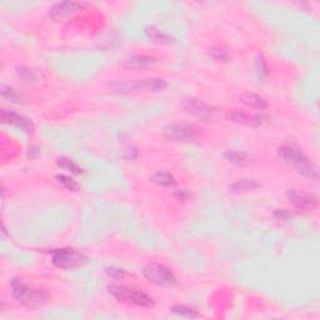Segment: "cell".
<instances>
[{
  "instance_id": "6da1fadb",
  "label": "cell",
  "mask_w": 320,
  "mask_h": 320,
  "mask_svg": "<svg viewBox=\"0 0 320 320\" xmlns=\"http://www.w3.org/2000/svg\"><path fill=\"white\" fill-rule=\"evenodd\" d=\"M278 154L295 173L308 179H318L317 166L305 157L299 147L294 144H284L278 148Z\"/></svg>"
},
{
  "instance_id": "7a4b0ae2",
  "label": "cell",
  "mask_w": 320,
  "mask_h": 320,
  "mask_svg": "<svg viewBox=\"0 0 320 320\" xmlns=\"http://www.w3.org/2000/svg\"><path fill=\"white\" fill-rule=\"evenodd\" d=\"M13 297L19 304L30 309H36L49 300V294L44 289L28 284L23 279H13L11 282Z\"/></svg>"
},
{
  "instance_id": "3957f363",
  "label": "cell",
  "mask_w": 320,
  "mask_h": 320,
  "mask_svg": "<svg viewBox=\"0 0 320 320\" xmlns=\"http://www.w3.org/2000/svg\"><path fill=\"white\" fill-rule=\"evenodd\" d=\"M108 292L118 300L127 303V304H133L142 308H150L154 305V300L150 295L139 289L128 287V285L112 284L108 287Z\"/></svg>"
},
{
  "instance_id": "277c9868",
  "label": "cell",
  "mask_w": 320,
  "mask_h": 320,
  "mask_svg": "<svg viewBox=\"0 0 320 320\" xmlns=\"http://www.w3.org/2000/svg\"><path fill=\"white\" fill-rule=\"evenodd\" d=\"M143 275L150 283L159 287L170 288L176 284V278L168 267L159 263H149L143 268Z\"/></svg>"
},
{
  "instance_id": "5b68a950",
  "label": "cell",
  "mask_w": 320,
  "mask_h": 320,
  "mask_svg": "<svg viewBox=\"0 0 320 320\" xmlns=\"http://www.w3.org/2000/svg\"><path fill=\"white\" fill-rule=\"evenodd\" d=\"M88 262V258L83 253L78 252L71 248L56 249L53 253V264L61 269H71L84 265Z\"/></svg>"
},
{
  "instance_id": "8992f818",
  "label": "cell",
  "mask_w": 320,
  "mask_h": 320,
  "mask_svg": "<svg viewBox=\"0 0 320 320\" xmlns=\"http://www.w3.org/2000/svg\"><path fill=\"white\" fill-rule=\"evenodd\" d=\"M164 134L173 142H191L199 137V129L191 124H170L165 128Z\"/></svg>"
},
{
  "instance_id": "52a82bcc",
  "label": "cell",
  "mask_w": 320,
  "mask_h": 320,
  "mask_svg": "<svg viewBox=\"0 0 320 320\" xmlns=\"http://www.w3.org/2000/svg\"><path fill=\"white\" fill-rule=\"evenodd\" d=\"M85 6H87V3H83V1H60L51 6L49 15L53 20H65L78 14L79 11H82Z\"/></svg>"
},
{
  "instance_id": "ba28073f",
  "label": "cell",
  "mask_w": 320,
  "mask_h": 320,
  "mask_svg": "<svg viewBox=\"0 0 320 320\" xmlns=\"http://www.w3.org/2000/svg\"><path fill=\"white\" fill-rule=\"evenodd\" d=\"M183 109L188 114L200 118V119H206V118H210L215 114V108L211 107L208 103L203 102V100L193 99V98L184 100Z\"/></svg>"
},
{
  "instance_id": "9c48e42d",
  "label": "cell",
  "mask_w": 320,
  "mask_h": 320,
  "mask_svg": "<svg viewBox=\"0 0 320 320\" xmlns=\"http://www.w3.org/2000/svg\"><path fill=\"white\" fill-rule=\"evenodd\" d=\"M1 120H3V123H5V124L19 128V129L28 133V134H33L34 132V124L31 123V120L23 117V115L18 114V113L15 112L3 109L1 110Z\"/></svg>"
},
{
  "instance_id": "30bf717a",
  "label": "cell",
  "mask_w": 320,
  "mask_h": 320,
  "mask_svg": "<svg viewBox=\"0 0 320 320\" xmlns=\"http://www.w3.org/2000/svg\"><path fill=\"white\" fill-rule=\"evenodd\" d=\"M226 120L236 123V124L247 125V127H260L265 123L267 118L264 115H250L244 112H231L225 115Z\"/></svg>"
},
{
  "instance_id": "8fae6325",
  "label": "cell",
  "mask_w": 320,
  "mask_h": 320,
  "mask_svg": "<svg viewBox=\"0 0 320 320\" xmlns=\"http://www.w3.org/2000/svg\"><path fill=\"white\" fill-rule=\"evenodd\" d=\"M288 199L294 204L297 208L300 209H313L318 205V198L317 196L308 194L302 190H295L292 189L287 193Z\"/></svg>"
},
{
  "instance_id": "7c38bea8",
  "label": "cell",
  "mask_w": 320,
  "mask_h": 320,
  "mask_svg": "<svg viewBox=\"0 0 320 320\" xmlns=\"http://www.w3.org/2000/svg\"><path fill=\"white\" fill-rule=\"evenodd\" d=\"M158 63V59L154 56L145 55V54H137L122 63V66L127 69H133V70H139V69H145L152 66L153 64Z\"/></svg>"
},
{
  "instance_id": "4fadbf2b",
  "label": "cell",
  "mask_w": 320,
  "mask_h": 320,
  "mask_svg": "<svg viewBox=\"0 0 320 320\" xmlns=\"http://www.w3.org/2000/svg\"><path fill=\"white\" fill-rule=\"evenodd\" d=\"M240 100H242L245 105L253 108V109L265 110L268 108V103L265 102L262 97L254 94V93H244V94L240 97Z\"/></svg>"
},
{
  "instance_id": "5bb4252c",
  "label": "cell",
  "mask_w": 320,
  "mask_h": 320,
  "mask_svg": "<svg viewBox=\"0 0 320 320\" xmlns=\"http://www.w3.org/2000/svg\"><path fill=\"white\" fill-rule=\"evenodd\" d=\"M1 98L5 100H9V102L11 103H16V104L24 103V100H25L23 94H20L18 90L11 87H8V85L5 84L1 85Z\"/></svg>"
},
{
  "instance_id": "9a60e30c",
  "label": "cell",
  "mask_w": 320,
  "mask_h": 320,
  "mask_svg": "<svg viewBox=\"0 0 320 320\" xmlns=\"http://www.w3.org/2000/svg\"><path fill=\"white\" fill-rule=\"evenodd\" d=\"M224 157H225V159L228 161H230V163L235 164L238 166L247 165L248 161H249L245 153L236 152V150H228V152L224 153Z\"/></svg>"
},
{
  "instance_id": "2e32d148",
  "label": "cell",
  "mask_w": 320,
  "mask_h": 320,
  "mask_svg": "<svg viewBox=\"0 0 320 320\" xmlns=\"http://www.w3.org/2000/svg\"><path fill=\"white\" fill-rule=\"evenodd\" d=\"M145 34H147L148 38L152 39L153 41H157V43H160V44L170 43V41L173 40L170 36L166 35L165 33H163V31L159 30V29H157L155 26H148V28L145 29Z\"/></svg>"
},
{
  "instance_id": "e0dca14e",
  "label": "cell",
  "mask_w": 320,
  "mask_h": 320,
  "mask_svg": "<svg viewBox=\"0 0 320 320\" xmlns=\"http://www.w3.org/2000/svg\"><path fill=\"white\" fill-rule=\"evenodd\" d=\"M152 180L155 184L161 186H174L176 184L175 178L170 173H166V171H159V173L154 174Z\"/></svg>"
},
{
  "instance_id": "ac0fdd59",
  "label": "cell",
  "mask_w": 320,
  "mask_h": 320,
  "mask_svg": "<svg viewBox=\"0 0 320 320\" xmlns=\"http://www.w3.org/2000/svg\"><path fill=\"white\" fill-rule=\"evenodd\" d=\"M258 186H259V184L253 179H240L231 185V189L234 191H252L257 189Z\"/></svg>"
},
{
  "instance_id": "d6986e66",
  "label": "cell",
  "mask_w": 320,
  "mask_h": 320,
  "mask_svg": "<svg viewBox=\"0 0 320 320\" xmlns=\"http://www.w3.org/2000/svg\"><path fill=\"white\" fill-rule=\"evenodd\" d=\"M58 165L60 166V168H63L64 170H68L70 171V173L76 174V175L83 173V169L80 168L78 164L74 163L73 160L68 159V158H60V159H58Z\"/></svg>"
},
{
  "instance_id": "ffe728a7",
  "label": "cell",
  "mask_w": 320,
  "mask_h": 320,
  "mask_svg": "<svg viewBox=\"0 0 320 320\" xmlns=\"http://www.w3.org/2000/svg\"><path fill=\"white\" fill-rule=\"evenodd\" d=\"M16 75L23 80L24 83H28V84H33V83L38 82V76L34 73L33 70L28 68H24V66H20V68L16 69Z\"/></svg>"
},
{
  "instance_id": "44dd1931",
  "label": "cell",
  "mask_w": 320,
  "mask_h": 320,
  "mask_svg": "<svg viewBox=\"0 0 320 320\" xmlns=\"http://www.w3.org/2000/svg\"><path fill=\"white\" fill-rule=\"evenodd\" d=\"M56 180L59 181V183L61 184V185L65 186L68 190H71V191H79L80 190V185H79L78 183H76L74 179H71L70 176H66V175H63V174H59V175H56Z\"/></svg>"
},
{
  "instance_id": "7402d4cb",
  "label": "cell",
  "mask_w": 320,
  "mask_h": 320,
  "mask_svg": "<svg viewBox=\"0 0 320 320\" xmlns=\"http://www.w3.org/2000/svg\"><path fill=\"white\" fill-rule=\"evenodd\" d=\"M171 312L174 314H178L180 317H185V318H199V314L191 308L186 307V305H175V307L171 308Z\"/></svg>"
},
{
  "instance_id": "603a6c76",
  "label": "cell",
  "mask_w": 320,
  "mask_h": 320,
  "mask_svg": "<svg viewBox=\"0 0 320 320\" xmlns=\"http://www.w3.org/2000/svg\"><path fill=\"white\" fill-rule=\"evenodd\" d=\"M211 56H213L215 60L218 61H223V63H226V61L230 60V56H229V54L226 53L225 50H223V49H213V50L210 51Z\"/></svg>"
},
{
  "instance_id": "cb8c5ba5",
  "label": "cell",
  "mask_w": 320,
  "mask_h": 320,
  "mask_svg": "<svg viewBox=\"0 0 320 320\" xmlns=\"http://www.w3.org/2000/svg\"><path fill=\"white\" fill-rule=\"evenodd\" d=\"M105 273L112 278H115V279H124L125 277L129 275L125 270L118 269V268H108V269H105Z\"/></svg>"
},
{
  "instance_id": "d4e9b609",
  "label": "cell",
  "mask_w": 320,
  "mask_h": 320,
  "mask_svg": "<svg viewBox=\"0 0 320 320\" xmlns=\"http://www.w3.org/2000/svg\"><path fill=\"white\" fill-rule=\"evenodd\" d=\"M257 65H258V69H259V73L263 74V75H267L268 74V66L267 64H265L264 59H263V56H259L257 60Z\"/></svg>"
},
{
  "instance_id": "484cf974",
  "label": "cell",
  "mask_w": 320,
  "mask_h": 320,
  "mask_svg": "<svg viewBox=\"0 0 320 320\" xmlns=\"http://www.w3.org/2000/svg\"><path fill=\"white\" fill-rule=\"evenodd\" d=\"M175 196L179 200H188V199H190L191 195L186 190H179L175 193Z\"/></svg>"
}]
</instances>
